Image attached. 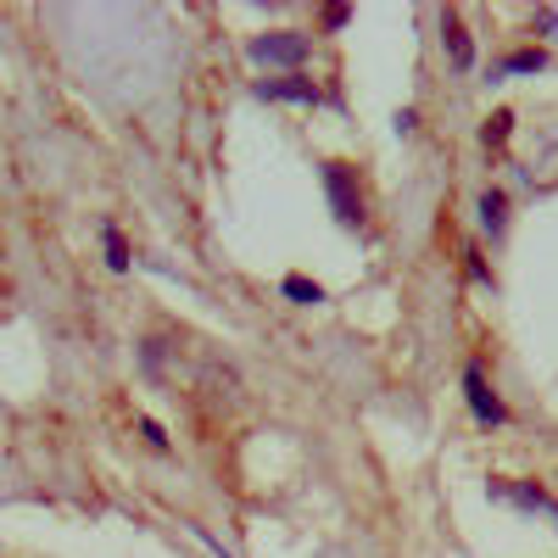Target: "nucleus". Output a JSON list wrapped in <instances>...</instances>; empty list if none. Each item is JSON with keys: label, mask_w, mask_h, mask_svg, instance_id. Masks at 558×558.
<instances>
[{"label": "nucleus", "mask_w": 558, "mask_h": 558, "mask_svg": "<svg viewBox=\"0 0 558 558\" xmlns=\"http://www.w3.org/2000/svg\"><path fill=\"white\" fill-rule=\"evenodd\" d=\"M542 68H547V57H542V51H514V57L502 62V73H542Z\"/></svg>", "instance_id": "9b49d317"}, {"label": "nucleus", "mask_w": 558, "mask_h": 558, "mask_svg": "<svg viewBox=\"0 0 558 558\" xmlns=\"http://www.w3.org/2000/svg\"><path fill=\"white\" fill-rule=\"evenodd\" d=\"M463 397H470V413L481 418V425H502V418H508V408L497 402V391H492L486 375H481V363L463 368Z\"/></svg>", "instance_id": "7ed1b4c3"}, {"label": "nucleus", "mask_w": 558, "mask_h": 558, "mask_svg": "<svg viewBox=\"0 0 558 558\" xmlns=\"http://www.w3.org/2000/svg\"><path fill=\"white\" fill-rule=\"evenodd\" d=\"M252 62H307V34H291V28H279V34H257L252 39Z\"/></svg>", "instance_id": "f03ea898"}, {"label": "nucleus", "mask_w": 558, "mask_h": 558, "mask_svg": "<svg viewBox=\"0 0 558 558\" xmlns=\"http://www.w3.org/2000/svg\"><path fill=\"white\" fill-rule=\"evenodd\" d=\"M101 246H107V268H129V241L118 235V223H101Z\"/></svg>", "instance_id": "6e6552de"}, {"label": "nucleus", "mask_w": 558, "mask_h": 558, "mask_svg": "<svg viewBox=\"0 0 558 558\" xmlns=\"http://www.w3.org/2000/svg\"><path fill=\"white\" fill-rule=\"evenodd\" d=\"M140 436H146L157 452H168V436H162V425H157V418H140Z\"/></svg>", "instance_id": "f8f14e48"}, {"label": "nucleus", "mask_w": 558, "mask_h": 558, "mask_svg": "<svg viewBox=\"0 0 558 558\" xmlns=\"http://www.w3.org/2000/svg\"><path fill=\"white\" fill-rule=\"evenodd\" d=\"M279 291H286L296 307H313V302H324V291L313 286V279H302V274H286V286H279Z\"/></svg>", "instance_id": "1a4fd4ad"}, {"label": "nucleus", "mask_w": 558, "mask_h": 558, "mask_svg": "<svg viewBox=\"0 0 558 558\" xmlns=\"http://www.w3.org/2000/svg\"><path fill=\"white\" fill-rule=\"evenodd\" d=\"M324 196H330V207H336V218H341L347 229L363 223V196H357V184H352V173H347L341 162L324 168Z\"/></svg>", "instance_id": "f257e3e1"}, {"label": "nucleus", "mask_w": 558, "mask_h": 558, "mask_svg": "<svg viewBox=\"0 0 558 558\" xmlns=\"http://www.w3.org/2000/svg\"><path fill=\"white\" fill-rule=\"evenodd\" d=\"M347 23H352L347 7H330V12H324V28H347Z\"/></svg>", "instance_id": "ddd939ff"}, {"label": "nucleus", "mask_w": 558, "mask_h": 558, "mask_svg": "<svg viewBox=\"0 0 558 558\" xmlns=\"http://www.w3.org/2000/svg\"><path fill=\"white\" fill-rule=\"evenodd\" d=\"M441 45H447V57H452V68H458V73L475 62V45H470V34H463V23H458V17H441Z\"/></svg>", "instance_id": "423d86ee"}, {"label": "nucleus", "mask_w": 558, "mask_h": 558, "mask_svg": "<svg viewBox=\"0 0 558 558\" xmlns=\"http://www.w3.org/2000/svg\"><path fill=\"white\" fill-rule=\"evenodd\" d=\"M481 223L492 229V235H502V223H508V196L502 191H486L481 196Z\"/></svg>", "instance_id": "0eeeda50"}, {"label": "nucleus", "mask_w": 558, "mask_h": 558, "mask_svg": "<svg viewBox=\"0 0 558 558\" xmlns=\"http://www.w3.org/2000/svg\"><path fill=\"white\" fill-rule=\"evenodd\" d=\"M257 96H263V101H302V107H318V84H313V78H263Z\"/></svg>", "instance_id": "20e7f679"}, {"label": "nucleus", "mask_w": 558, "mask_h": 558, "mask_svg": "<svg viewBox=\"0 0 558 558\" xmlns=\"http://www.w3.org/2000/svg\"><path fill=\"white\" fill-rule=\"evenodd\" d=\"M492 497H497V502H520V508H542V514L558 525V502H553L542 486H492Z\"/></svg>", "instance_id": "39448f33"}, {"label": "nucleus", "mask_w": 558, "mask_h": 558, "mask_svg": "<svg viewBox=\"0 0 558 558\" xmlns=\"http://www.w3.org/2000/svg\"><path fill=\"white\" fill-rule=\"evenodd\" d=\"M508 129H514V112H492V118H486V129H481V140H486V146H502Z\"/></svg>", "instance_id": "9d476101"}]
</instances>
